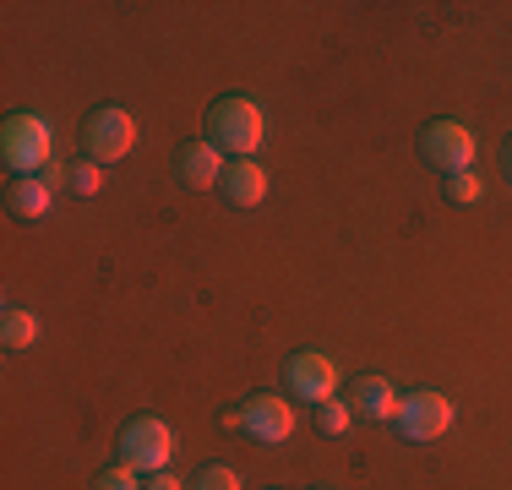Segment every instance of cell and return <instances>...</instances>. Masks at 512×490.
I'll list each match as a JSON object with an SVG mask.
<instances>
[{"instance_id": "obj_1", "label": "cell", "mask_w": 512, "mask_h": 490, "mask_svg": "<svg viewBox=\"0 0 512 490\" xmlns=\"http://www.w3.org/2000/svg\"><path fill=\"white\" fill-rule=\"evenodd\" d=\"M207 142L229 158H256L267 142V115L251 93H224L207 109Z\"/></svg>"}, {"instance_id": "obj_2", "label": "cell", "mask_w": 512, "mask_h": 490, "mask_svg": "<svg viewBox=\"0 0 512 490\" xmlns=\"http://www.w3.org/2000/svg\"><path fill=\"white\" fill-rule=\"evenodd\" d=\"M0 158H6L11 175H44V169L55 164V126L44 115H33V109H22V115L6 120V131H0Z\"/></svg>"}, {"instance_id": "obj_3", "label": "cell", "mask_w": 512, "mask_h": 490, "mask_svg": "<svg viewBox=\"0 0 512 490\" xmlns=\"http://www.w3.org/2000/svg\"><path fill=\"white\" fill-rule=\"evenodd\" d=\"M169 458H175V425L158 420V414L126 420V431H120V463H131L142 474H164Z\"/></svg>"}, {"instance_id": "obj_4", "label": "cell", "mask_w": 512, "mask_h": 490, "mask_svg": "<svg viewBox=\"0 0 512 490\" xmlns=\"http://www.w3.org/2000/svg\"><path fill=\"white\" fill-rule=\"evenodd\" d=\"M82 147H88L93 164H120V158L137 147V120L126 115L120 104H104L88 115V126H82Z\"/></svg>"}, {"instance_id": "obj_5", "label": "cell", "mask_w": 512, "mask_h": 490, "mask_svg": "<svg viewBox=\"0 0 512 490\" xmlns=\"http://www.w3.org/2000/svg\"><path fill=\"white\" fill-rule=\"evenodd\" d=\"M420 153H425V164H436L442 175H463V169H474L480 142H474V131L458 126V120H431V126L420 131Z\"/></svg>"}, {"instance_id": "obj_6", "label": "cell", "mask_w": 512, "mask_h": 490, "mask_svg": "<svg viewBox=\"0 0 512 490\" xmlns=\"http://www.w3.org/2000/svg\"><path fill=\"white\" fill-rule=\"evenodd\" d=\"M393 425H398V436H404V441H436V436L453 431V398L436 392V387H420V392H409V398H404V409H398Z\"/></svg>"}, {"instance_id": "obj_7", "label": "cell", "mask_w": 512, "mask_h": 490, "mask_svg": "<svg viewBox=\"0 0 512 490\" xmlns=\"http://www.w3.org/2000/svg\"><path fill=\"white\" fill-rule=\"evenodd\" d=\"M240 431L251 441H262V447H284L295 436V403L278 398V392H256L246 409H240Z\"/></svg>"}, {"instance_id": "obj_8", "label": "cell", "mask_w": 512, "mask_h": 490, "mask_svg": "<svg viewBox=\"0 0 512 490\" xmlns=\"http://www.w3.org/2000/svg\"><path fill=\"white\" fill-rule=\"evenodd\" d=\"M284 387L295 392L300 403H327V398H338V365L327 360L322 349H300L295 360L284 365Z\"/></svg>"}, {"instance_id": "obj_9", "label": "cell", "mask_w": 512, "mask_h": 490, "mask_svg": "<svg viewBox=\"0 0 512 490\" xmlns=\"http://www.w3.org/2000/svg\"><path fill=\"white\" fill-rule=\"evenodd\" d=\"M349 409L371 425H393L398 409H404V392L387 382V376H360V382L349 387Z\"/></svg>"}, {"instance_id": "obj_10", "label": "cell", "mask_w": 512, "mask_h": 490, "mask_svg": "<svg viewBox=\"0 0 512 490\" xmlns=\"http://www.w3.org/2000/svg\"><path fill=\"white\" fill-rule=\"evenodd\" d=\"M267 186H273V180H267V169L256 164V158H229L224 180H218V191H224L229 207H262Z\"/></svg>"}, {"instance_id": "obj_11", "label": "cell", "mask_w": 512, "mask_h": 490, "mask_svg": "<svg viewBox=\"0 0 512 490\" xmlns=\"http://www.w3.org/2000/svg\"><path fill=\"white\" fill-rule=\"evenodd\" d=\"M175 169H180V180H186L191 191H207V186H218V180H224V153H218L213 142H186L180 147V158H175Z\"/></svg>"}, {"instance_id": "obj_12", "label": "cell", "mask_w": 512, "mask_h": 490, "mask_svg": "<svg viewBox=\"0 0 512 490\" xmlns=\"http://www.w3.org/2000/svg\"><path fill=\"white\" fill-rule=\"evenodd\" d=\"M6 202H11V213H17V218H44L55 207V186H44L39 175H22L17 186H11Z\"/></svg>"}, {"instance_id": "obj_13", "label": "cell", "mask_w": 512, "mask_h": 490, "mask_svg": "<svg viewBox=\"0 0 512 490\" xmlns=\"http://www.w3.org/2000/svg\"><path fill=\"white\" fill-rule=\"evenodd\" d=\"M0 343H6L11 354L33 349V343H39V316H33L28 305H6V316H0Z\"/></svg>"}, {"instance_id": "obj_14", "label": "cell", "mask_w": 512, "mask_h": 490, "mask_svg": "<svg viewBox=\"0 0 512 490\" xmlns=\"http://www.w3.org/2000/svg\"><path fill=\"white\" fill-rule=\"evenodd\" d=\"M349 425H355V409H349V398L316 403V431H322V436H344Z\"/></svg>"}, {"instance_id": "obj_15", "label": "cell", "mask_w": 512, "mask_h": 490, "mask_svg": "<svg viewBox=\"0 0 512 490\" xmlns=\"http://www.w3.org/2000/svg\"><path fill=\"white\" fill-rule=\"evenodd\" d=\"M66 191H71V196H99V191H104V164H93V158H82V164H71V175H66Z\"/></svg>"}, {"instance_id": "obj_16", "label": "cell", "mask_w": 512, "mask_h": 490, "mask_svg": "<svg viewBox=\"0 0 512 490\" xmlns=\"http://www.w3.org/2000/svg\"><path fill=\"white\" fill-rule=\"evenodd\" d=\"M480 196H485V186H480V175H474V169H463V175H447V202L474 207Z\"/></svg>"}, {"instance_id": "obj_17", "label": "cell", "mask_w": 512, "mask_h": 490, "mask_svg": "<svg viewBox=\"0 0 512 490\" xmlns=\"http://www.w3.org/2000/svg\"><path fill=\"white\" fill-rule=\"evenodd\" d=\"M99 490H148V480H142V469H131V463H109L99 474Z\"/></svg>"}, {"instance_id": "obj_18", "label": "cell", "mask_w": 512, "mask_h": 490, "mask_svg": "<svg viewBox=\"0 0 512 490\" xmlns=\"http://www.w3.org/2000/svg\"><path fill=\"white\" fill-rule=\"evenodd\" d=\"M191 490H240V474L229 469V463H207V469L197 474V485Z\"/></svg>"}, {"instance_id": "obj_19", "label": "cell", "mask_w": 512, "mask_h": 490, "mask_svg": "<svg viewBox=\"0 0 512 490\" xmlns=\"http://www.w3.org/2000/svg\"><path fill=\"white\" fill-rule=\"evenodd\" d=\"M148 490H186V485H180V480H175V474H169V469H164V474H148Z\"/></svg>"}, {"instance_id": "obj_20", "label": "cell", "mask_w": 512, "mask_h": 490, "mask_svg": "<svg viewBox=\"0 0 512 490\" xmlns=\"http://www.w3.org/2000/svg\"><path fill=\"white\" fill-rule=\"evenodd\" d=\"M507 180H512V142H507Z\"/></svg>"}]
</instances>
